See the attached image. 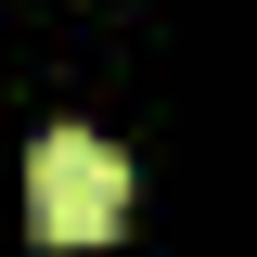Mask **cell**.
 Masks as SVG:
<instances>
[{"label": "cell", "mask_w": 257, "mask_h": 257, "mask_svg": "<svg viewBox=\"0 0 257 257\" xmlns=\"http://www.w3.org/2000/svg\"><path fill=\"white\" fill-rule=\"evenodd\" d=\"M116 219H128V155L103 128H39L26 142V231L52 257H90V244H116Z\"/></svg>", "instance_id": "1"}]
</instances>
